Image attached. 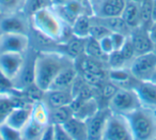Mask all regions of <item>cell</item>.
<instances>
[{
	"label": "cell",
	"instance_id": "cell-40",
	"mask_svg": "<svg viewBox=\"0 0 156 140\" xmlns=\"http://www.w3.org/2000/svg\"><path fill=\"white\" fill-rule=\"evenodd\" d=\"M40 140H54V125L49 124L44 129Z\"/></svg>",
	"mask_w": 156,
	"mask_h": 140
},
{
	"label": "cell",
	"instance_id": "cell-49",
	"mask_svg": "<svg viewBox=\"0 0 156 140\" xmlns=\"http://www.w3.org/2000/svg\"><path fill=\"white\" fill-rule=\"evenodd\" d=\"M0 140H3V139H2V137H1V135H0Z\"/></svg>",
	"mask_w": 156,
	"mask_h": 140
},
{
	"label": "cell",
	"instance_id": "cell-42",
	"mask_svg": "<svg viewBox=\"0 0 156 140\" xmlns=\"http://www.w3.org/2000/svg\"><path fill=\"white\" fill-rule=\"evenodd\" d=\"M152 20L153 25L156 24V0H153V9H152ZM153 27V26H152Z\"/></svg>",
	"mask_w": 156,
	"mask_h": 140
},
{
	"label": "cell",
	"instance_id": "cell-26",
	"mask_svg": "<svg viewBox=\"0 0 156 140\" xmlns=\"http://www.w3.org/2000/svg\"><path fill=\"white\" fill-rule=\"evenodd\" d=\"M50 112V124L63 125L66 121H69L72 117H74V111L71 105L62 106L58 108H51Z\"/></svg>",
	"mask_w": 156,
	"mask_h": 140
},
{
	"label": "cell",
	"instance_id": "cell-18",
	"mask_svg": "<svg viewBox=\"0 0 156 140\" xmlns=\"http://www.w3.org/2000/svg\"><path fill=\"white\" fill-rule=\"evenodd\" d=\"M73 99H74V94L72 89H69V90H55V89H49V90L44 91L43 101L45 102V104L48 106L49 109L71 105Z\"/></svg>",
	"mask_w": 156,
	"mask_h": 140
},
{
	"label": "cell",
	"instance_id": "cell-12",
	"mask_svg": "<svg viewBox=\"0 0 156 140\" xmlns=\"http://www.w3.org/2000/svg\"><path fill=\"white\" fill-rule=\"evenodd\" d=\"M126 2L127 0H91L93 16L98 18L120 16Z\"/></svg>",
	"mask_w": 156,
	"mask_h": 140
},
{
	"label": "cell",
	"instance_id": "cell-39",
	"mask_svg": "<svg viewBox=\"0 0 156 140\" xmlns=\"http://www.w3.org/2000/svg\"><path fill=\"white\" fill-rule=\"evenodd\" d=\"M98 43H100V46H101V48H102V50L107 56L113 52V46H112V42H111V39H110V34L107 35V37H104L103 39L98 40Z\"/></svg>",
	"mask_w": 156,
	"mask_h": 140
},
{
	"label": "cell",
	"instance_id": "cell-34",
	"mask_svg": "<svg viewBox=\"0 0 156 140\" xmlns=\"http://www.w3.org/2000/svg\"><path fill=\"white\" fill-rule=\"evenodd\" d=\"M0 135L3 140H24L22 131L16 129L8 124L0 125Z\"/></svg>",
	"mask_w": 156,
	"mask_h": 140
},
{
	"label": "cell",
	"instance_id": "cell-47",
	"mask_svg": "<svg viewBox=\"0 0 156 140\" xmlns=\"http://www.w3.org/2000/svg\"><path fill=\"white\" fill-rule=\"evenodd\" d=\"M1 17H2V13L0 12V20H1Z\"/></svg>",
	"mask_w": 156,
	"mask_h": 140
},
{
	"label": "cell",
	"instance_id": "cell-38",
	"mask_svg": "<svg viewBox=\"0 0 156 140\" xmlns=\"http://www.w3.org/2000/svg\"><path fill=\"white\" fill-rule=\"evenodd\" d=\"M54 125V124H52ZM54 140H73L62 125H54Z\"/></svg>",
	"mask_w": 156,
	"mask_h": 140
},
{
	"label": "cell",
	"instance_id": "cell-16",
	"mask_svg": "<svg viewBox=\"0 0 156 140\" xmlns=\"http://www.w3.org/2000/svg\"><path fill=\"white\" fill-rule=\"evenodd\" d=\"M71 107L74 111V117L80 119V120L87 121L95 114V112L101 108L96 97L88 99H81L74 97L71 104Z\"/></svg>",
	"mask_w": 156,
	"mask_h": 140
},
{
	"label": "cell",
	"instance_id": "cell-31",
	"mask_svg": "<svg viewBox=\"0 0 156 140\" xmlns=\"http://www.w3.org/2000/svg\"><path fill=\"white\" fill-rule=\"evenodd\" d=\"M49 7H51V0H26L23 12L30 18L37 11Z\"/></svg>",
	"mask_w": 156,
	"mask_h": 140
},
{
	"label": "cell",
	"instance_id": "cell-32",
	"mask_svg": "<svg viewBox=\"0 0 156 140\" xmlns=\"http://www.w3.org/2000/svg\"><path fill=\"white\" fill-rule=\"evenodd\" d=\"M110 30L107 29L106 27L103 24H101L98 20H96L95 16H93V23H92L91 29H90V35L89 38H92V39L95 40H101L104 37H107V35L110 34Z\"/></svg>",
	"mask_w": 156,
	"mask_h": 140
},
{
	"label": "cell",
	"instance_id": "cell-44",
	"mask_svg": "<svg viewBox=\"0 0 156 140\" xmlns=\"http://www.w3.org/2000/svg\"><path fill=\"white\" fill-rule=\"evenodd\" d=\"M153 52H155V55H156V43H154V49H153Z\"/></svg>",
	"mask_w": 156,
	"mask_h": 140
},
{
	"label": "cell",
	"instance_id": "cell-24",
	"mask_svg": "<svg viewBox=\"0 0 156 140\" xmlns=\"http://www.w3.org/2000/svg\"><path fill=\"white\" fill-rule=\"evenodd\" d=\"M92 23H93V16L91 15H81L76 18L74 24L71 26L72 32L75 37L87 39L90 35V29H91Z\"/></svg>",
	"mask_w": 156,
	"mask_h": 140
},
{
	"label": "cell",
	"instance_id": "cell-25",
	"mask_svg": "<svg viewBox=\"0 0 156 140\" xmlns=\"http://www.w3.org/2000/svg\"><path fill=\"white\" fill-rule=\"evenodd\" d=\"M31 119L43 126H47L50 124L49 108L43 99L34 102L32 104V117H31Z\"/></svg>",
	"mask_w": 156,
	"mask_h": 140
},
{
	"label": "cell",
	"instance_id": "cell-22",
	"mask_svg": "<svg viewBox=\"0 0 156 140\" xmlns=\"http://www.w3.org/2000/svg\"><path fill=\"white\" fill-rule=\"evenodd\" d=\"M96 20L103 24L107 29L110 30V32H117L122 33L124 35H129L132 32V28L124 22V20L120 16H113V17H107V18H98Z\"/></svg>",
	"mask_w": 156,
	"mask_h": 140
},
{
	"label": "cell",
	"instance_id": "cell-2",
	"mask_svg": "<svg viewBox=\"0 0 156 140\" xmlns=\"http://www.w3.org/2000/svg\"><path fill=\"white\" fill-rule=\"evenodd\" d=\"M30 23L33 30L59 44L64 43L74 35L71 26L64 24L51 7L34 13L30 17Z\"/></svg>",
	"mask_w": 156,
	"mask_h": 140
},
{
	"label": "cell",
	"instance_id": "cell-4",
	"mask_svg": "<svg viewBox=\"0 0 156 140\" xmlns=\"http://www.w3.org/2000/svg\"><path fill=\"white\" fill-rule=\"evenodd\" d=\"M141 102L134 88H119L107 103V107L112 113L127 116L141 107Z\"/></svg>",
	"mask_w": 156,
	"mask_h": 140
},
{
	"label": "cell",
	"instance_id": "cell-51",
	"mask_svg": "<svg viewBox=\"0 0 156 140\" xmlns=\"http://www.w3.org/2000/svg\"><path fill=\"white\" fill-rule=\"evenodd\" d=\"M155 114H156V110H155Z\"/></svg>",
	"mask_w": 156,
	"mask_h": 140
},
{
	"label": "cell",
	"instance_id": "cell-9",
	"mask_svg": "<svg viewBox=\"0 0 156 140\" xmlns=\"http://www.w3.org/2000/svg\"><path fill=\"white\" fill-rule=\"evenodd\" d=\"M30 31V18L24 12L3 15L0 20V32L1 33H15V34L29 35Z\"/></svg>",
	"mask_w": 156,
	"mask_h": 140
},
{
	"label": "cell",
	"instance_id": "cell-19",
	"mask_svg": "<svg viewBox=\"0 0 156 140\" xmlns=\"http://www.w3.org/2000/svg\"><path fill=\"white\" fill-rule=\"evenodd\" d=\"M32 117V104L27 103L24 105L17 106L8 118L5 124L22 131L31 120Z\"/></svg>",
	"mask_w": 156,
	"mask_h": 140
},
{
	"label": "cell",
	"instance_id": "cell-28",
	"mask_svg": "<svg viewBox=\"0 0 156 140\" xmlns=\"http://www.w3.org/2000/svg\"><path fill=\"white\" fill-rule=\"evenodd\" d=\"M45 128H46V126H43V125L39 124V123H37L35 121H33L32 119H31L30 122L22 129L23 139L24 140H40Z\"/></svg>",
	"mask_w": 156,
	"mask_h": 140
},
{
	"label": "cell",
	"instance_id": "cell-11",
	"mask_svg": "<svg viewBox=\"0 0 156 140\" xmlns=\"http://www.w3.org/2000/svg\"><path fill=\"white\" fill-rule=\"evenodd\" d=\"M25 63V54H0V72L12 82L18 76Z\"/></svg>",
	"mask_w": 156,
	"mask_h": 140
},
{
	"label": "cell",
	"instance_id": "cell-43",
	"mask_svg": "<svg viewBox=\"0 0 156 140\" xmlns=\"http://www.w3.org/2000/svg\"><path fill=\"white\" fill-rule=\"evenodd\" d=\"M150 33H151V38L153 40L154 43H156V28H152L150 30Z\"/></svg>",
	"mask_w": 156,
	"mask_h": 140
},
{
	"label": "cell",
	"instance_id": "cell-36",
	"mask_svg": "<svg viewBox=\"0 0 156 140\" xmlns=\"http://www.w3.org/2000/svg\"><path fill=\"white\" fill-rule=\"evenodd\" d=\"M127 38H128L127 35H124V34H122V33L111 32L110 39H111V42H112L113 50H121V48L123 47V45L125 44Z\"/></svg>",
	"mask_w": 156,
	"mask_h": 140
},
{
	"label": "cell",
	"instance_id": "cell-50",
	"mask_svg": "<svg viewBox=\"0 0 156 140\" xmlns=\"http://www.w3.org/2000/svg\"><path fill=\"white\" fill-rule=\"evenodd\" d=\"M153 140H156V137H155V138H154V139H153Z\"/></svg>",
	"mask_w": 156,
	"mask_h": 140
},
{
	"label": "cell",
	"instance_id": "cell-14",
	"mask_svg": "<svg viewBox=\"0 0 156 140\" xmlns=\"http://www.w3.org/2000/svg\"><path fill=\"white\" fill-rule=\"evenodd\" d=\"M150 30L151 29L147 28V27L138 26L136 28L132 29V32L128 35L137 56L153 52L154 42L151 38Z\"/></svg>",
	"mask_w": 156,
	"mask_h": 140
},
{
	"label": "cell",
	"instance_id": "cell-30",
	"mask_svg": "<svg viewBox=\"0 0 156 140\" xmlns=\"http://www.w3.org/2000/svg\"><path fill=\"white\" fill-rule=\"evenodd\" d=\"M26 0H0V12L3 15L23 12Z\"/></svg>",
	"mask_w": 156,
	"mask_h": 140
},
{
	"label": "cell",
	"instance_id": "cell-5",
	"mask_svg": "<svg viewBox=\"0 0 156 140\" xmlns=\"http://www.w3.org/2000/svg\"><path fill=\"white\" fill-rule=\"evenodd\" d=\"M64 24L72 26L76 18L81 15L93 16L91 0H69L64 5L51 7Z\"/></svg>",
	"mask_w": 156,
	"mask_h": 140
},
{
	"label": "cell",
	"instance_id": "cell-8",
	"mask_svg": "<svg viewBox=\"0 0 156 140\" xmlns=\"http://www.w3.org/2000/svg\"><path fill=\"white\" fill-rule=\"evenodd\" d=\"M37 50L30 46L27 52L25 54V63L22 71L20 72L18 76L13 80V88L17 92L26 90L28 87L34 84L35 76V57Z\"/></svg>",
	"mask_w": 156,
	"mask_h": 140
},
{
	"label": "cell",
	"instance_id": "cell-45",
	"mask_svg": "<svg viewBox=\"0 0 156 140\" xmlns=\"http://www.w3.org/2000/svg\"><path fill=\"white\" fill-rule=\"evenodd\" d=\"M153 81H156V72H155V74H154V77H153Z\"/></svg>",
	"mask_w": 156,
	"mask_h": 140
},
{
	"label": "cell",
	"instance_id": "cell-6",
	"mask_svg": "<svg viewBox=\"0 0 156 140\" xmlns=\"http://www.w3.org/2000/svg\"><path fill=\"white\" fill-rule=\"evenodd\" d=\"M103 140H134L127 118L111 112L105 127Z\"/></svg>",
	"mask_w": 156,
	"mask_h": 140
},
{
	"label": "cell",
	"instance_id": "cell-7",
	"mask_svg": "<svg viewBox=\"0 0 156 140\" xmlns=\"http://www.w3.org/2000/svg\"><path fill=\"white\" fill-rule=\"evenodd\" d=\"M129 71L138 81H150L156 72V55L154 52L139 55L129 65Z\"/></svg>",
	"mask_w": 156,
	"mask_h": 140
},
{
	"label": "cell",
	"instance_id": "cell-48",
	"mask_svg": "<svg viewBox=\"0 0 156 140\" xmlns=\"http://www.w3.org/2000/svg\"><path fill=\"white\" fill-rule=\"evenodd\" d=\"M152 28H156V24H154V25H153V27H152ZM152 28H151V29H152Z\"/></svg>",
	"mask_w": 156,
	"mask_h": 140
},
{
	"label": "cell",
	"instance_id": "cell-10",
	"mask_svg": "<svg viewBox=\"0 0 156 140\" xmlns=\"http://www.w3.org/2000/svg\"><path fill=\"white\" fill-rule=\"evenodd\" d=\"M30 47L29 35L15 33H1L0 35V54L16 52L26 54Z\"/></svg>",
	"mask_w": 156,
	"mask_h": 140
},
{
	"label": "cell",
	"instance_id": "cell-17",
	"mask_svg": "<svg viewBox=\"0 0 156 140\" xmlns=\"http://www.w3.org/2000/svg\"><path fill=\"white\" fill-rule=\"evenodd\" d=\"M140 99L141 105L149 109L156 110V81H137L134 87Z\"/></svg>",
	"mask_w": 156,
	"mask_h": 140
},
{
	"label": "cell",
	"instance_id": "cell-41",
	"mask_svg": "<svg viewBox=\"0 0 156 140\" xmlns=\"http://www.w3.org/2000/svg\"><path fill=\"white\" fill-rule=\"evenodd\" d=\"M69 0H51V7H60V5H64L66 2H69Z\"/></svg>",
	"mask_w": 156,
	"mask_h": 140
},
{
	"label": "cell",
	"instance_id": "cell-21",
	"mask_svg": "<svg viewBox=\"0 0 156 140\" xmlns=\"http://www.w3.org/2000/svg\"><path fill=\"white\" fill-rule=\"evenodd\" d=\"M62 126L73 140H88L87 121L72 117Z\"/></svg>",
	"mask_w": 156,
	"mask_h": 140
},
{
	"label": "cell",
	"instance_id": "cell-37",
	"mask_svg": "<svg viewBox=\"0 0 156 140\" xmlns=\"http://www.w3.org/2000/svg\"><path fill=\"white\" fill-rule=\"evenodd\" d=\"M13 84L10 79H8L1 72H0V93H9L13 92Z\"/></svg>",
	"mask_w": 156,
	"mask_h": 140
},
{
	"label": "cell",
	"instance_id": "cell-23",
	"mask_svg": "<svg viewBox=\"0 0 156 140\" xmlns=\"http://www.w3.org/2000/svg\"><path fill=\"white\" fill-rule=\"evenodd\" d=\"M121 17L124 22L132 29L136 28L140 25V11H139V3L127 0L124 10L121 14Z\"/></svg>",
	"mask_w": 156,
	"mask_h": 140
},
{
	"label": "cell",
	"instance_id": "cell-1",
	"mask_svg": "<svg viewBox=\"0 0 156 140\" xmlns=\"http://www.w3.org/2000/svg\"><path fill=\"white\" fill-rule=\"evenodd\" d=\"M73 64H75V61L71 57L58 50L37 52L35 57L34 84L41 90H48L55 78L63 70Z\"/></svg>",
	"mask_w": 156,
	"mask_h": 140
},
{
	"label": "cell",
	"instance_id": "cell-3",
	"mask_svg": "<svg viewBox=\"0 0 156 140\" xmlns=\"http://www.w3.org/2000/svg\"><path fill=\"white\" fill-rule=\"evenodd\" d=\"M129 122L134 140H153L156 137L155 111L141 106L125 116Z\"/></svg>",
	"mask_w": 156,
	"mask_h": 140
},
{
	"label": "cell",
	"instance_id": "cell-27",
	"mask_svg": "<svg viewBox=\"0 0 156 140\" xmlns=\"http://www.w3.org/2000/svg\"><path fill=\"white\" fill-rule=\"evenodd\" d=\"M85 55L91 58L98 59L100 61L107 63V56L104 52L102 50L98 40L92 39V38H87L86 40V47H85Z\"/></svg>",
	"mask_w": 156,
	"mask_h": 140
},
{
	"label": "cell",
	"instance_id": "cell-29",
	"mask_svg": "<svg viewBox=\"0 0 156 140\" xmlns=\"http://www.w3.org/2000/svg\"><path fill=\"white\" fill-rule=\"evenodd\" d=\"M152 9H153V0H142L139 2V11H140V25L139 26L147 27L151 29L153 26L152 20Z\"/></svg>",
	"mask_w": 156,
	"mask_h": 140
},
{
	"label": "cell",
	"instance_id": "cell-13",
	"mask_svg": "<svg viewBox=\"0 0 156 140\" xmlns=\"http://www.w3.org/2000/svg\"><path fill=\"white\" fill-rule=\"evenodd\" d=\"M111 114L108 107H101L94 116L87 120L88 140H103L107 121Z\"/></svg>",
	"mask_w": 156,
	"mask_h": 140
},
{
	"label": "cell",
	"instance_id": "cell-35",
	"mask_svg": "<svg viewBox=\"0 0 156 140\" xmlns=\"http://www.w3.org/2000/svg\"><path fill=\"white\" fill-rule=\"evenodd\" d=\"M120 52H121L123 58L125 59L126 63H127L128 69H129V65L132 64V62L134 61V59L137 57L136 52H135V48H134V46H133V44H132V41L129 40V37L127 38L125 44L123 45V47L121 48V50H120Z\"/></svg>",
	"mask_w": 156,
	"mask_h": 140
},
{
	"label": "cell",
	"instance_id": "cell-15",
	"mask_svg": "<svg viewBox=\"0 0 156 140\" xmlns=\"http://www.w3.org/2000/svg\"><path fill=\"white\" fill-rule=\"evenodd\" d=\"M29 102L23 97V95L17 91L9 93H0V125L5 124L11 112L17 106L24 105ZM31 104V103H30Z\"/></svg>",
	"mask_w": 156,
	"mask_h": 140
},
{
	"label": "cell",
	"instance_id": "cell-46",
	"mask_svg": "<svg viewBox=\"0 0 156 140\" xmlns=\"http://www.w3.org/2000/svg\"><path fill=\"white\" fill-rule=\"evenodd\" d=\"M132 1H135V2H141V1H142V0H132Z\"/></svg>",
	"mask_w": 156,
	"mask_h": 140
},
{
	"label": "cell",
	"instance_id": "cell-52",
	"mask_svg": "<svg viewBox=\"0 0 156 140\" xmlns=\"http://www.w3.org/2000/svg\"><path fill=\"white\" fill-rule=\"evenodd\" d=\"M0 35H1V32H0Z\"/></svg>",
	"mask_w": 156,
	"mask_h": 140
},
{
	"label": "cell",
	"instance_id": "cell-20",
	"mask_svg": "<svg viewBox=\"0 0 156 140\" xmlns=\"http://www.w3.org/2000/svg\"><path fill=\"white\" fill-rule=\"evenodd\" d=\"M78 74L79 73H78V70L75 64L66 67L55 78L49 89H55V90H69V89H72Z\"/></svg>",
	"mask_w": 156,
	"mask_h": 140
},
{
	"label": "cell",
	"instance_id": "cell-33",
	"mask_svg": "<svg viewBox=\"0 0 156 140\" xmlns=\"http://www.w3.org/2000/svg\"><path fill=\"white\" fill-rule=\"evenodd\" d=\"M107 65H108V69H123V67L128 69L127 63L120 50H113L111 54L108 55Z\"/></svg>",
	"mask_w": 156,
	"mask_h": 140
}]
</instances>
